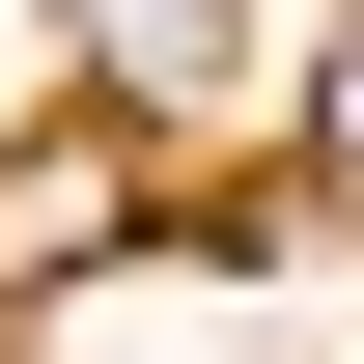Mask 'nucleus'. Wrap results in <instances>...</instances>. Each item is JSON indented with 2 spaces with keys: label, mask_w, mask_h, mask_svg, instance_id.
Here are the masks:
<instances>
[{
  "label": "nucleus",
  "mask_w": 364,
  "mask_h": 364,
  "mask_svg": "<svg viewBox=\"0 0 364 364\" xmlns=\"http://www.w3.org/2000/svg\"><path fill=\"white\" fill-rule=\"evenodd\" d=\"M309 140H336V168H364V28H336V85H309Z\"/></svg>",
  "instance_id": "f03ea898"
},
{
  "label": "nucleus",
  "mask_w": 364,
  "mask_h": 364,
  "mask_svg": "<svg viewBox=\"0 0 364 364\" xmlns=\"http://www.w3.org/2000/svg\"><path fill=\"white\" fill-rule=\"evenodd\" d=\"M140 225V168H112V140H56V168H0V280H56V252H112Z\"/></svg>",
  "instance_id": "f257e3e1"
}]
</instances>
